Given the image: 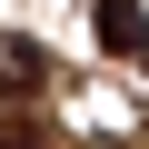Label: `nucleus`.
<instances>
[{
  "label": "nucleus",
  "instance_id": "f257e3e1",
  "mask_svg": "<svg viewBox=\"0 0 149 149\" xmlns=\"http://www.w3.org/2000/svg\"><path fill=\"white\" fill-rule=\"evenodd\" d=\"M90 10H100V50H119V60H139V50H149L139 0H90Z\"/></svg>",
  "mask_w": 149,
  "mask_h": 149
},
{
  "label": "nucleus",
  "instance_id": "f03ea898",
  "mask_svg": "<svg viewBox=\"0 0 149 149\" xmlns=\"http://www.w3.org/2000/svg\"><path fill=\"white\" fill-rule=\"evenodd\" d=\"M0 90H10V100L40 90V50H30V40H0Z\"/></svg>",
  "mask_w": 149,
  "mask_h": 149
},
{
  "label": "nucleus",
  "instance_id": "7ed1b4c3",
  "mask_svg": "<svg viewBox=\"0 0 149 149\" xmlns=\"http://www.w3.org/2000/svg\"><path fill=\"white\" fill-rule=\"evenodd\" d=\"M0 149H40V129L30 119H0Z\"/></svg>",
  "mask_w": 149,
  "mask_h": 149
}]
</instances>
